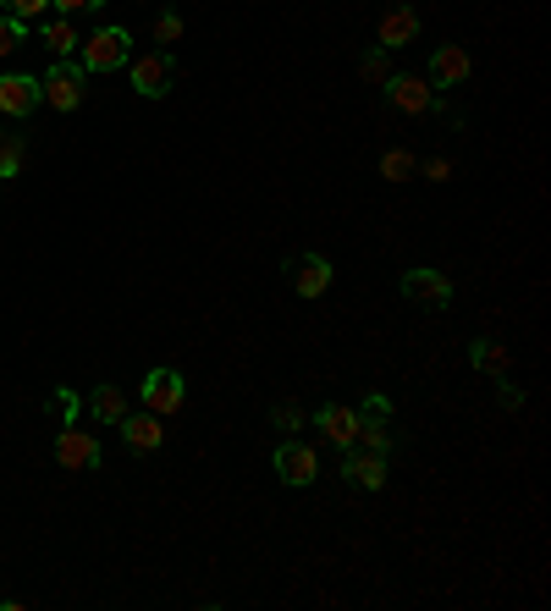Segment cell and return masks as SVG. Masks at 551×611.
I'll list each match as a JSON object with an SVG mask.
<instances>
[{
  "label": "cell",
  "instance_id": "6da1fadb",
  "mask_svg": "<svg viewBox=\"0 0 551 611\" xmlns=\"http://www.w3.org/2000/svg\"><path fill=\"white\" fill-rule=\"evenodd\" d=\"M133 62V34L128 29H95L84 40V73H117Z\"/></svg>",
  "mask_w": 551,
  "mask_h": 611
},
{
  "label": "cell",
  "instance_id": "7a4b0ae2",
  "mask_svg": "<svg viewBox=\"0 0 551 611\" xmlns=\"http://www.w3.org/2000/svg\"><path fill=\"white\" fill-rule=\"evenodd\" d=\"M128 78H133V89H139L144 100H166V95H172V78H177V62H172L166 51H150V56H133Z\"/></svg>",
  "mask_w": 551,
  "mask_h": 611
},
{
  "label": "cell",
  "instance_id": "3957f363",
  "mask_svg": "<svg viewBox=\"0 0 551 611\" xmlns=\"http://www.w3.org/2000/svg\"><path fill=\"white\" fill-rule=\"evenodd\" d=\"M40 95H45V105H56V111H78L84 105V67L67 56V62H56L45 78H40Z\"/></svg>",
  "mask_w": 551,
  "mask_h": 611
},
{
  "label": "cell",
  "instance_id": "277c9868",
  "mask_svg": "<svg viewBox=\"0 0 551 611\" xmlns=\"http://www.w3.org/2000/svg\"><path fill=\"white\" fill-rule=\"evenodd\" d=\"M183 402H188V386H183L177 369H150V375H144V408H150V413L172 419Z\"/></svg>",
  "mask_w": 551,
  "mask_h": 611
},
{
  "label": "cell",
  "instance_id": "5b68a950",
  "mask_svg": "<svg viewBox=\"0 0 551 611\" xmlns=\"http://www.w3.org/2000/svg\"><path fill=\"white\" fill-rule=\"evenodd\" d=\"M34 105H45L40 78H29V73H7V78H0V116L23 122V116H34Z\"/></svg>",
  "mask_w": 551,
  "mask_h": 611
},
{
  "label": "cell",
  "instance_id": "8992f818",
  "mask_svg": "<svg viewBox=\"0 0 551 611\" xmlns=\"http://www.w3.org/2000/svg\"><path fill=\"white\" fill-rule=\"evenodd\" d=\"M315 474H320V457H315V446H304V441H282L276 446V479L282 485H315Z\"/></svg>",
  "mask_w": 551,
  "mask_h": 611
},
{
  "label": "cell",
  "instance_id": "52a82bcc",
  "mask_svg": "<svg viewBox=\"0 0 551 611\" xmlns=\"http://www.w3.org/2000/svg\"><path fill=\"white\" fill-rule=\"evenodd\" d=\"M381 89H386V100H392L397 111H408V116H425V111H436V95H430V84H425V78L392 73Z\"/></svg>",
  "mask_w": 551,
  "mask_h": 611
},
{
  "label": "cell",
  "instance_id": "ba28073f",
  "mask_svg": "<svg viewBox=\"0 0 551 611\" xmlns=\"http://www.w3.org/2000/svg\"><path fill=\"white\" fill-rule=\"evenodd\" d=\"M403 298L419 303V309H447L452 303V281L441 270H408L403 276Z\"/></svg>",
  "mask_w": 551,
  "mask_h": 611
},
{
  "label": "cell",
  "instance_id": "9c48e42d",
  "mask_svg": "<svg viewBox=\"0 0 551 611\" xmlns=\"http://www.w3.org/2000/svg\"><path fill=\"white\" fill-rule=\"evenodd\" d=\"M56 463H62V468H100V441H95L89 430L67 424V430L56 435Z\"/></svg>",
  "mask_w": 551,
  "mask_h": 611
},
{
  "label": "cell",
  "instance_id": "30bf717a",
  "mask_svg": "<svg viewBox=\"0 0 551 611\" xmlns=\"http://www.w3.org/2000/svg\"><path fill=\"white\" fill-rule=\"evenodd\" d=\"M469 78H474L469 51H463V45H436V56H430V84H436V89H452V84H469Z\"/></svg>",
  "mask_w": 551,
  "mask_h": 611
},
{
  "label": "cell",
  "instance_id": "8fae6325",
  "mask_svg": "<svg viewBox=\"0 0 551 611\" xmlns=\"http://www.w3.org/2000/svg\"><path fill=\"white\" fill-rule=\"evenodd\" d=\"M287 281L298 287V298H320V292L331 287V259H326V254H298V259L287 265Z\"/></svg>",
  "mask_w": 551,
  "mask_h": 611
},
{
  "label": "cell",
  "instance_id": "7c38bea8",
  "mask_svg": "<svg viewBox=\"0 0 551 611\" xmlns=\"http://www.w3.org/2000/svg\"><path fill=\"white\" fill-rule=\"evenodd\" d=\"M342 474H348V485H359V490H381V485H386V457H381V452H364V446H348V452H342Z\"/></svg>",
  "mask_w": 551,
  "mask_h": 611
},
{
  "label": "cell",
  "instance_id": "4fadbf2b",
  "mask_svg": "<svg viewBox=\"0 0 551 611\" xmlns=\"http://www.w3.org/2000/svg\"><path fill=\"white\" fill-rule=\"evenodd\" d=\"M122 441L133 446V452H155L161 441H166V424H161V413H122Z\"/></svg>",
  "mask_w": 551,
  "mask_h": 611
},
{
  "label": "cell",
  "instance_id": "5bb4252c",
  "mask_svg": "<svg viewBox=\"0 0 551 611\" xmlns=\"http://www.w3.org/2000/svg\"><path fill=\"white\" fill-rule=\"evenodd\" d=\"M419 40V12L414 7H392L386 18H381V51H403V45H414Z\"/></svg>",
  "mask_w": 551,
  "mask_h": 611
},
{
  "label": "cell",
  "instance_id": "9a60e30c",
  "mask_svg": "<svg viewBox=\"0 0 551 611\" xmlns=\"http://www.w3.org/2000/svg\"><path fill=\"white\" fill-rule=\"evenodd\" d=\"M315 424H320V435H326V441H337V446L348 452V446H353V435H359V408L331 402V408H320V413H315Z\"/></svg>",
  "mask_w": 551,
  "mask_h": 611
},
{
  "label": "cell",
  "instance_id": "2e32d148",
  "mask_svg": "<svg viewBox=\"0 0 551 611\" xmlns=\"http://www.w3.org/2000/svg\"><path fill=\"white\" fill-rule=\"evenodd\" d=\"M40 29V40H45V51L56 56V62H67L73 51H78V29H73V18H45V23H34Z\"/></svg>",
  "mask_w": 551,
  "mask_h": 611
},
{
  "label": "cell",
  "instance_id": "e0dca14e",
  "mask_svg": "<svg viewBox=\"0 0 551 611\" xmlns=\"http://www.w3.org/2000/svg\"><path fill=\"white\" fill-rule=\"evenodd\" d=\"M89 408H95V419H100V424H122V413H128V402H122V391H117V386H95Z\"/></svg>",
  "mask_w": 551,
  "mask_h": 611
},
{
  "label": "cell",
  "instance_id": "ac0fdd59",
  "mask_svg": "<svg viewBox=\"0 0 551 611\" xmlns=\"http://www.w3.org/2000/svg\"><path fill=\"white\" fill-rule=\"evenodd\" d=\"M469 358H474V369H485V375H507V353L496 347V342H469Z\"/></svg>",
  "mask_w": 551,
  "mask_h": 611
},
{
  "label": "cell",
  "instance_id": "d6986e66",
  "mask_svg": "<svg viewBox=\"0 0 551 611\" xmlns=\"http://www.w3.org/2000/svg\"><path fill=\"white\" fill-rule=\"evenodd\" d=\"M23 160H29V144H23V133H7V144H0V182H7V177H18V171H23Z\"/></svg>",
  "mask_w": 551,
  "mask_h": 611
},
{
  "label": "cell",
  "instance_id": "ffe728a7",
  "mask_svg": "<svg viewBox=\"0 0 551 611\" xmlns=\"http://www.w3.org/2000/svg\"><path fill=\"white\" fill-rule=\"evenodd\" d=\"M414 171H419V160H414L408 149H386V155H381V177H386V182H408Z\"/></svg>",
  "mask_w": 551,
  "mask_h": 611
},
{
  "label": "cell",
  "instance_id": "44dd1931",
  "mask_svg": "<svg viewBox=\"0 0 551 611\" xmlns=\"http://www.w3.org/2000/svg\"><path fill=\"white\" fill-rule=\"evenodd\" d=\"M7 18H18L23 29H34V23L51 18V0H7Z\"/></svg>",
  "mask_w": 551,
  "mask_h": 611
},
{
  "label": "cell",
  "instance_id": "7402d4cb",
  "mask_svg": "<svg viewBox=\"0 0 551 611\" xmlns=\"http://www.w3.org/2000/svg\"><path fill=\"white\" fill-rule=\"evenodd\" d=\"M359 73H364V84H375V89H381V84L392 78V67H386V51H381V45H375V51H364V56H359Z\"/></svg>",
  "mask_w": 551,
  "mask_h": 611
},
{
  "label": "cell",
  "instance_id": "603a6c76",
  "mask_svg": "<svg viewBox=\"0 0 551 611\" xmlns=\"http://www.w3.org/2000/svg\"><path fill=\"white\" fill-rule=\"evenodd\" d=\"M23 34H29V29H23L18 18H7V12H0V62H7V56L23 45Z\"/></svg>",
  "mask_w": 551,
  "mask_h": 611
},
{
  "label": "cell",
  "instance_id": "cb8c5ba5",
  "mask_svg": "<svg viewBox=\"0 0 551 611\" xmlns=\"http://www.w3.org/2000/svg\"><path fill=\"white\" fill-rule=\"evenodd\" d=\"M183 40V18L177 12H161L155 18V45H177Z\"/></svg>",
  "mask_w": 551,
  "mask_h": 611
},
{
  "label": "cell",
  "instance_id": "d4e9b609",
  "mask_svg": "<svg viewBox=\"0 0 551 611\" xmlns=\"http://www.w3.org/2000/svg\"><path fill=\"white\" fill-rule=\"evenodd\" d=\"M106 0H51V12L56 18H78V12H100Z\"/></svg>",
  "mask_w": 551,
  "mask_h": 611
},
{
  "label": "cell",
  "instance_id": "484cf974",
  "mask_svg": "<svg viewBox=\"0 0 551 611\" xmlns=\"http://www.w3.org/2000/svg\"><path fill=\"white\" fill-rule=\"evenodd\" d=\"M276 430H287V435H293V430H304V408L282 402V408H276Z\"/></svg>",
  "mask_w": 551,
  "mask_h": 611
},
{
  "label": "cell",
  "instance_id": "4316f807",
  "mask_svg": "<svg viewBox=\"0 0 551 611\" xmlns=\"http://www.w3.org/2000/svg\"><path fill=\"white\" fill-rule=\"evenodd\" d=\"M56 413L73 424V413H78V391H67V386H62V391H56Z\"/></svg>",
  "mask_w": 551,
  "mask_h": 611
},
{
  "label": "cell",
  "instance_id": "83f0119b",
  "mask_svg": "<svg viewBox=\"0 0 551 611\" xmlns=\"http://www.w3.org/2000/svg\"><path fill=\"white\" fill-rule=\"evenodd\" d=\"M425 177H430V182H447V177H452V160H441V155L425 160Z\"/></svg>",
  "mask_w": 551,
  "mask_h": 611
},
{
  "label": "cell",
  "instance_id": "f1b7e54d",
  "mask_svg": "<svg viewBox=\"0 0 551 611\" xmlns=\"http://www.w3.org/2000/svg\"><path fill=\"white\" fill-rule=\"evenodd\" d=\"M496 397H502V408H507V413H518V408H524V391H513V386H502Z\"/></svg>",
  "mask_w": 551,
  "mask_h": 611
},
{
  "label": "cell",
  "instance_id": "f546056e",
  "mask_svg": "<svg viewBox=\"0 0 551 611\" xmlns=\"http://www.w3.org/2000/svg\"><path fill=\"white\" fill-rule=\"evenodd\" d=\"M0 144H7V127H0Z\"/></svg>",
  "mask_w": 551,
  "mask_h": 611
}]
</instances>
